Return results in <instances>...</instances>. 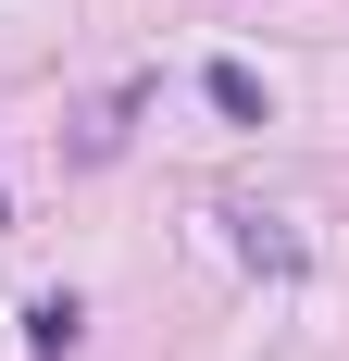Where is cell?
Here are the masks:
<instances>
[{"instance_id":"cell-1","label":"cell","mask_w":349,"mask_h":361,"mask_svg":"<svg viewBox=\"0 0 349 361\" xmlns=\"http://www.w3.org/2000/svg\"><path fill=\"white\" fill-rule=\"evenodd\" d=\"M212 112H225V125H262V75H249V63H212Z\"/></svg>"},{"instance_id":"cell-2","label":"cell","mask_w":349,"mask_h":361,"mask_svg":"<svg viewBox=\"0 0 349 361\" xmlns=\"http://www.w3.org/2000/svg\"><path fill=\"white\" fill-rule=\"evenodd\" d=\"M25 324H37V361H63V349H75V299H37Z\"/></svg>"}]
</instances>
